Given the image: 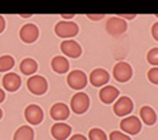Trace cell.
Instances as JSON below:
<instances>
[{
    "instance_id": "836d02e7",
    "label": "cell",
    "mask_w": 158,
    "mask_h": 140,
    "mask_svg": "<svg viewBox=\"0 0 158 140\" xmlns=\"http://www.w3.org/2000/svg\"><path fill=\"white\" fill-rule=\"evenodd\" d=\"M2 118H3V110L0 109V120H2Z\"/></svg>"
},
{
    "instance_id": "d6986e66",
    "label": "cell",
    "mask_w": 158,
    "mask_h": 140,
    "mask_svg": "<svg viewBox=\"0 0 158 140\" xmlns=\"http://www.w3.org/2000/svg\"><path fill=\"white\" fill-rule=\"evenodd\" d=\"M19 70L25 76H31L33 73L37 72L38 70V63L33 59V58H25L20 62V65H19Z\"/></svg>"
},
{
    "instance_id": "ac0fdd59",
    "label": "cell",
    "mask_w": 158,
    "mask_h": 140,
    "mask_svg": "<svg viewBox=\"0 0 158 140\" xmlns=\"http://www.w3.org/2000/svg\"><path fill=\"white\" fill-rule=\"evenodd\" d=\"M140 119L146 125H154L157 122V114L151 106H143L139 111Z\"/></svg>"
},
{
    "instance_id": "277c9868",
    "label": "cell",
    "mask_w": 158,
    "mask_h": 140,
    "mask_svg": "<svg viewBox=\"0 0 158 140\" xmlns=\"http://www.w3.org/2000/svg\"><path fill=\"white\" fill-rule=\"evenodd\" d=\"M131 76H133V68L129 63L127 62H119L114 66L113 70V77L120 83H125L128 82Z\"/></svg>"
},
{
    "instance_id": "8fae6325",
    "label": "cell",
    "mask_w": 158,
    "mask_h": 140,
    "mask_svg": "<svg viewBox=\"0 0 158 140\" xmlns=\"http://www.w3.org/2000/svg\"><path fill=\"white\" fill-rule=\"evenodd\" d=\"M61 50H62V53L64 56H67L70 58H78V57H81L82 54V48L81 46L78 44L76 41L73 39H66L61 43Z\"/></svg>"
},
{
    "instance_id": "1f68e13d",
    "label": "cell",
    "mask_w": 158,
    "mask_h": 140,
    "mask_svg": "<svg viewBox=\"0 0 158 140\" xmlns=\"http://www.w3.org/2000/svg\"><path fill=\"white\" fill-rule=\"evenodd\" d=\"M75 17V14H70V15H64V14H62V18H64V19H72Z\"/></svg>"
},
{
    "instance_id": "2e32d148",
    "label": "cell",
    "mask_w": 158,
    "mask_h": 140,
    "mask_svg": "<svg viewBox=\"0 0 158 140\" xmlns=\"http://www.w3.org/2000/svg\"><path fill=\"white\" fill-rule=\"evenodd\" d=\"M119 97V90L114 86H105L99 92V98L102 104H113L114 101Z\"/></svg>"
},
{
    "instance_id": "603a6c76",
    "label": "cell",
    "mask_w": 158,
    "mask_h": 140,
    "mask_svg": "<svg viewBox=\"0 0 158 140\" xmlns=\"http://www.w3.org/2000/svg\"><path fill=\"white\" fill-rule=\"evenodd\" d=\"M147 61L152 66H158V48H152L147 53Z\"/></svg>"
},
{
    "instance_id": "7c38bea8",
    "label": "cell",
    "mask_w": 158,
    "mask_h": 140,
    "mask_svg": "<svg viewBox=\"0 0 158 140\" xmlns=\"http://www.w3.org/2000/svg\"><path fill=\"white\" fill-rule=\"evenodd\" d=\"M49 115L57 122H63V120H67L70 116V107L63 102H57L51 107Z\"/></svg>"
},
{
    "instance_id": "f546056e",
    "label": "cell",
    "mask_w": 158,
    "mask_h": 140,
    "mask_svg": "<svg viewBox=\"0 0 158 140\" xmlns=\"http://www.w3.org/2000/svg\"><path fill=\"white\" fill-rule=\"evenodd\" d=\"M135 17H137L135 14H120L119 15V18H122V19H130V20L134 19Z\"/></svg>"
},
{
    "instance_id": "7402d4cb",
    "label": "cell",
    "mask_w": 158,
    "mask_h": 140,
    "mask_svg": "<svg viewBox=\"0 0 158 140\" xmlns=\"http://www.w3.org/2000/svg\"><path fill=\"white\" fill-rule=\"evenodd\" d=\"M89 139L90 140H108V136L104 130L95 128V129H91L89 131Z\"/></svg>"
},
{
    "instance_id": "d4e9b609",
    "label": "cell",
    "mask_w": 158,
    "mask_h": 140,
    "mask_svg": "<svg viewBox=\"0 0 158 140\" xmlns=\"http://www.w3.org/2000/svg\"><path fill=\"white\" fill-rule=\"evenodd\" d=\"M147 77L149 80V82H152L153 85H158V67L149 70L147 73Z\"/></svg>"
},
{
    "instance_id": "7a4b0ae2",
    "label": "cell",
    "mask_w": 158,
    "mask_h": 140,
    "mask_svg": "<svg viewBox=\"0 0 158 140\" xmlns=\"http://www.w3.org/2000/svg\"><path fill=\"white\" fill-rule=\"evenodd\" d=\"M27 87H28L29 92H32L33 95L42 96L48 90V82L44 77H42V76L35 74V76H32V77L27 81Z\"/></svg>"
},
{
    "instance_id": "4fadbf2b",
    "label": "cell",
    "mask_w": 158,
    "mask_h": 140,
    "mask_svg": "<svg viewBox=\"0 0 158 140\" xmlns=\"http://www.w3.org/2000/svg\"><path fill=\"white\" fill-rule=\"evenodd\" d=\"M110 80V74L104 68H96L94 70L93 72L90 73V77H89V81L91 82L94 87H101L104 85H106Z\"/></svg>"
},
{
    "instance_id": "4316f807",
    "label": "cell",
    "mask_w": 158,
    "mask_h": 140,
    "mask_svg": "<svg viewBox=\"0 0 158 140\" xmlns=\"http://www.w3.org/2000/svg\"><path fill=\"white\" fill-rule=\"evenodd\" d=\"M105 15L104 14H87V18L90 20H94V22H98V20H101Z\"/></svg>"
},
{
    "instance_id": "e575fe53",
    "label": "cell",
    "mask_w": 158,
    "mask_h": 140,
    "mask_svg": "<svg viewBox=\"0 0 158 140\" xmlns=\"http://www.w3.org/2000/svg\"><path fill=\"white\" fill-rule=\"evenodd\" d=\"M156 17H157V18H158V14H156Z\"/></svg>"
},
{
    "instance_id": "83f0119b",
    "label": "cell",
    "mask_w": 158,
    "mask_h": 140,
    "mask_svg": "<svg viewBox=\"0 0 158 140\" xmlns=\"http://www.w3.org/2000/svg\"><path fill=\"white\" fill-rule=\"evenodd\" d=\"M5 25H6V23H5V19L0 15V34H2L4 30H5Z\"/></svg>"
},
{
    "instance_id": "4dcf8cb0",
    "label": "cell",
    "mask_w": 158,
    "mask_h": 140,
    "mask_svg": "<svg viewBox=\"0 0 158 140\" xmlns=\"http://www.w3.org/2000/svg\"><path fill=\"white\" fill-rule=\"evenodd\" d=\"M4 100H5V92H4V90L0 88V104H2Z\"/></svg>"
},
{
    "instance_id": "5bb4252c",
    "label": "cell",
    "mask_w": 158,
    "mask_h": 140,
    "mask_svg": "<svg viewBox=\"0 0 158 140\" xmlns=\"http://www.w3.org/2000/svg\"><path fill=\"white\" fill-rule=\"evenodd\" d=\"M22 86V78L18 73L9 72L3 77V87L9 92H15L18 91Z\"/></svg>"
},
{
    "instance_id": "ba28073f",
    "label": "cell",
    "mask_w": 158,
    "mask_h": 140,
    "mask_svg": "<svg viewBox=\"0 0 158 140\" xmlns=\"http://www.w3.org/2000/svg\"><path fill=\"white\" fill-rule=\"evenodd\" d=\"M19 37L24 43H28V44L34 43L39 37V29L35 24H32V23L24 24L19 30Z\"/></svg>"
},
{
    "instance_id": "5b68a950",
    "label": "cell",
    "mask_w": 158,
    "mask_h": 140,
    "mask_svg": "<svg viewBox=\"0 0 158 140\" xmlns=\"http://www.w3.org/2000/svg\"><path fill=\"white\" fill-rule=\"evenodd\" d=\"M87 76L81 70H75L71 71L67 76V85L72 90H82L87 85Z\"/></svg>"
},
{
    "instance_id": "e0dca14e",
    "label": "cell",
    "mask_w": 158,
    "mask_h": 140,
    "mask_svg": "<svg viewBox=\"0 0 158 140\" xmlns=\"http://www.w3.org/2000/svg\"><path fill=\"white\" fill-rule=\"evenodd\" d=\"M51 67L56 73H60V74H63L66 72H69L70 70V62L66 57H62V56H56L51 61Z\"/></svg>"
},
{
    "instance_id": "ffe728a7",
    "label": "cell",
    "mask_w": 158,
    "mask_h": 140,
    "mask_svg": "<svg viewBox=\"0 0 158 140\" xmlns=\"http://www.w3.org/2000/svg\"><path fill=\"white\" fill-rule=\"evenodd\" d=\"M13 140H34V130L28 125H23L14 133Z\"/></svg>"
},
{
    "instance_id": "8992f818",
    "label": "cell",
    "mask_w": 158,
    "mask_h": 140,
    "mask_svg": "<svg viewBox=\"0 0 158 140\" xmlns=\"http://www.w3.org/2000/svg\"><path fill=\"white\" fill-rule=\"evenodd\" d=\"M105 28H106V32L110 35L118 37V35H122L123 33H125V30L128 28V24L124 19H122L119 17H111L110 19H108Z\"/></svg>"
},
{
    "instance_id": "44dd1931",
    "label": "cell",
    "mask_w": 158,
    "mask_h": 140,
    "mask_svg": "<svg viewBox=\"0 0 158 140\" xmlns=\"http://www.w3.org/2000/svg\"><path fill=\"white\" fill-rule=\"evenodd\" d=\"M15 65V59L11 56H2L0 57V72H8L9 70H11Z\"/></svg>"
},
{
    "instance_id": "9c48e42d",
    "label": "cell",
    "mask_w": 158,
    "mask_h": 140,
    "mask_svg": "<svg viewBox=\"0 0 158 140\" xmlns=\"http://www.w3.org/2000/svg\"><path fill=\"white\" fill-rule=\"evenodd\" d=\"M133 107H134V104L128 96H122L119 100L115 101V104L113 106V110H114V114L116 116H127L128 114H130L133 111Z\"/></svg>"
},
{
    "instance_id": "3957f363",
    "label": "cell",
    "mask_w": 158,
    "mask_h": 140,
    "mask_svg": "<svg viewBox=\"0 0 158 140\" xmlns=\"http://www.w3.org/2000/svg\"><path fill=\"white\" fill-rule=\"evenodd\" d=\"M90 107V97L87 96V94L85 92H77L72 96L71 98V110L77 114V115H81L85 114Z\"/></svg>"
},
{
    "instance_id": "d6a6232c",
    "label": "cell",
    "mask_w": 158,
    "mask_h": 140,
    "mask_svg": "<svg viewBox=\"0 0 158 140\" xmlns=\"http://www.w3.org/2000/svg\"><path fill=\"white\" fill-rule=\"evenodd\" d=\"M20 17H22V18H31V17H32V14H25V15H24V14H22Z\"/></svg>"
},
{
    "instance_id": "30bf717a",
    "label": "cell",
    "mask_w": 158,
    "mask_h": 140,
    "mask_svg": "<svg viewBox=\"0 0 158 140\" xmlns=\"http://www.w3.org/2000/svg\"><path fill=\"white\" fill-rule=\"evenodd\" d=\"M120 129L129 135H137L142 130V121L137 116H128L120 121Z\"/></svg>"
},
{
    "instance_id": "9a60e30c",
    "label": "cell",
    "mask_w": 158,
    "mask_h": 140,
    "mask_svg": "<svg viewBox=\"0 0 158 140\" xmlns=\"http://www.w3.org/2000/svg\"><path fill=\"white\" fill-rule=\"evenodd\" d=\"M72 128L66 122H56L51 128V134L56 140H67L71 135Z\"/></svg>"
},
{
    "instance_id": "52a82bcc",
    "label": "cell",
    "mask_w": 158,
    "mask_h": 140,
    "mask_svg": "<svg viewBox=\"0 0 158 140\" xmlns=\"http://www.w3.org/2000/svg\"><path fill=\"white\" fill-rule=\"evenodd\" d=\"M24 118L31 125H39L43 121L44 112L41 106L32 104V105L27 106V109L24 110Z\"/></svg>"
},
{
    "instance_id": "484cf974",
    "label": "cell",
    "mask_w": 158,
    "mask_h": 140,
    "mask_svg": "<svg viewBox=\"0 0 158 140\" xmlns=\"http://www.w3.org/2000/svg\"><path fill=\"white\" fill-rule=\"evenodd\" d=\"M151 33H152V37L154 38V39L158 42V22L154 23L152 25V29H151Z\"/></svg>"
},
{
    "instance_id": "f1b7e54d",
    "label": "cell",
    "mask_w": 158,
    "mask_h": 140,
    "mask_svg": "<svg viewBox=\"0 0 158 140\" xmlns=\"http://www.w3.org/2000/svg\"><path fill=\"white\" fill-rule=\"evenodd\" d=\"M69 140H87L84 135H81V134H75V135H72Z\"/></svg>"
},
{
    "instance_id": "cb8c5ba5",
    "label": "cell",
    "mask_w": 158,
    "mask_h": 140,
    "mask_svg": "<svg viewBox=\"0 0 158 140\" xmlns=\"http://www.w3.org/2000/svg\"><path fill=\"white\" fill-rule=\"evenodd\" d=\"M109 140H131V139H130L129 135H127V134H124V133H122V131L115 130V131H111V133H110Z\"/></svg>"
},
{
    "instance_id": "6da1fadb",
    "label": "cell",
    "mask_w": 158,
    "mask_h": 140,
    "mask_svg": "<svg viewBox=\"0 0 158 140\" xmlns=\"http://www.w3.org/2000/svg\"><path fill=\"white\" fill-rule=\"evenodd\" d=\"M55 33L57 37L67 39V38H73L78 34V25L75 22L62 20L58 22L55 27Z\"/></svg>"
}]
</instances>
